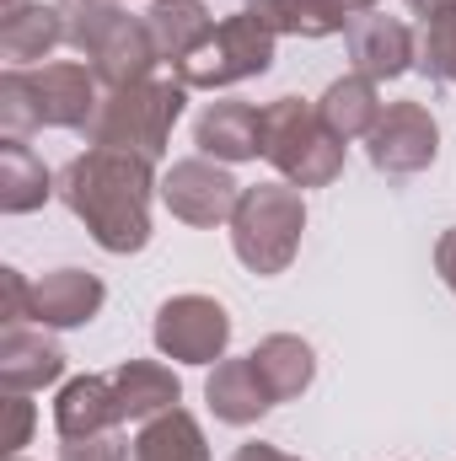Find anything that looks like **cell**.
<instances>
[{
  "instance_id": "obj_28",
  "label": "cell",
  "mask_w": 456,
  "mask_h": 461,
  "mask_svg": "<svg viewBox=\"0 0 456 461\" xmlns=\"http://www.w3.org/2000/svg\"><path fill=\"white\" fill-rule=\"evenodd\" d=\"M0 413H5V424H0V446H5V456H16V451L27 446V429H32V402H27V392H5Z\"/></svg>"
},
{
  "instance_id": "obj_29",
  "label": "cell",
  "mask_w": 456,
  "mask_h": 461,
  "mask_svg": "<svg viewBox=\"0 0 456 461\" xmlns=\"http://www.w3.org/2000/svg\"><path fill=\"white\" fill-rule=\"evenodd\" d=\"M27 301H32V285H27L16 268H0V322H5V328H22Z\"/></svg>"
},
{
  "instance_id": "obj_8",
  "label": "cell",
  "mask_w": 456,
  "mask_h": 461,
  "mask_svg": "<svg viewBox=\"0 0 456 461\" xmlns=\"http://www.w3.org/2000/svg\"><path fill=\"white\" fill-rule=\"evenodd\" d=\"M236 177L226 167H215L210 156H188V161H172V172L161 177V204L183 221V226H221L236 215Z\"/></svg>"
},
{
  "instance_id": "obj_6",
  "label": "cell",
  "mask_w": 456,
  "mask_h": 461,
  "mask_svg": "<svg viewBox=\"0 0 456 461\" xmlns=\"http://www.w3.org/2000/svg\"><path fill=\"white\" fill-rule=\"evenodd\" d=\"M269 65H274V32L252 11H242V16H226L215 27V38L194 59L178 65V81L188 92H221V86H236L247 76H263Z\"/></svg>"
},
{
  "instance_id": "obj_1",
  "label": "cell",
  "mask_w": 456,
  "mask_h": 461,
  "mask_svg": "<svg viewBox=\"0 0 456 461\" xmlns=\"http://www.w3.org/2000/svg\"><path fill=\"white\" fill-rule=\"evenodd\" d=\"M150 161L134 150L92 145L59 172V199L70 204L76 221H87L92 241L103 252H140L150 241Z\"/></svg>"
},
{
  "instance_id": "obj_30",
  "label": "cell",
  "mask_w": 456,
  "mask_h": 461,
  "mask_svg": "<svg viewBox=\"0 0 456 461\" xmlns=\"http://www.w3.org/2000/svg\"><path fill=\"white\" fill-rule=\"evenodd\" d=\"M435 268H441V279L451 285V295H456V226L435 241Z\"/></svg>"
},
{
  "instance_id": "obj_20",
  "label": "cell",
  "mask_w": 456,
  "mask_h": 461,
  "mask_svg": "<svg viewBox=\"0 0 456 461\" xmlns=\"http://www.w3.org/2000/svg\"><path fill=\"white\" fill-rule=\"evenodd\" d=\"M381 103H376V81L370 76H343L333 81L328 92H323V103H317V118L328 123V134L333 140H370V129L381 123Z\"/></svg>"
},
{
  "instance_id": "obj_27",
  "label": "cell",
  "mask_w": 456,
  "mask_h": 461,
  "mask_svg": "<svg viewBox=\"0 0 456 461\" xmlns=\"http://www.w3.org/2000/svg\"><path fill=\"white\" fill-rule=\"evenodd\" d=\"M59 461H129V446H123L118 429H103V435H87V440H65Z\"/></svg>"
},
{
  "instance_id": "obj_13",
  "label": "cell",
  "mask_w": 456,
  "mask_h": 461,
  "mask_svg": "<svg viewBox=\"0 0 456 461\" xmlns=\"http://www.w3.org/2000/svg\"><path fill=\"white\" fill-rule=\"evenodd\" d=\"M194 145L215 161H252L263 156V108L252 103H210L194 123Z\"/></svg>"
},
{
  "instance_id": "obj_23",
  "label": "cell",
  "mask_w": 456,
  "mask_h": 461,
  "mask_svg": "<svg viewBox=\"0 0 456 461\" xmlns=\"http://www.w3.org/2000/svg\"><path fill=\"white\" fill-rule=\"evenodd\" d=\"M49 199V167L32 156L27 140H11L0 145V210L5 215H27Z\"/></svg>"
},
{
  "instance_id": "obj_7",
  "label": "cell",
  "mask_w": 456,
  "mask_h": 461,
  "mask_svg": "<svg viewBox=\"0 0 456 461\" xmlns=\"http://www.w3.org/2000/svg\"><path fill=\"white\" fill-rule=\"evenodd\" d=\"M231 344V317L210 295H178L156 312V348L183 365H215Z\"/></svg>"
},
{
  "instance_id": "obj_9",
  "label": "cell",
  "mask_w": 456,
  "mask_h": 461,
  "mask_svg": "<svg viewBox=\"0 0 456 461\" xmlns=\"http://www.w3.org/2000/svg\"><path fill=\"white\" fill-rule=\"evenodd\" d=\"M441 150V129L424 103H392L381 123L370 129V167L376 172H392V177H408V172H424Z\"/></svg>"
},
{
  "instance_id": "obj_15",
  "label": "cell",
  "mask_w": 456,
  "mask_h": 461,
  "mask_svg": "<svg viewBox=\"0 0 456 461\" xmlns=\"http://www.w3.org/2000/svg\"><path fill=\"white\" fill-rule=\"evenodd\" d=\"M145 27H150V38H156V54L172 59V65H183V59H194V54L215 38L221 22H215L199 0H156V5L145 11Z\"/></svg>"
},
{
  "instance_id": "obj_32",
  "label": "cell",
  "mask_w": 456,
  "mask_h": 461,
  "mask_svg": "<svg viewBox=\"0 0 456 461\" xmlns=\"http://www.w3.org/2000/svg\"><path fill=\"white\" fill-rule=\"evenodd\" d=\"M408 5H414V16H424V22H430V16H441V11H451L456 0H408Z\"/></svg>"
},
{
  "instance_id": "obj_16",
  "label": "cell",
  "mask_w": 456,
  "mask_h": 461,
  "mask_svg": "<svg viewBox=\"0 0 456 461\" xmlns=\"http://www.w3.org/2000/svg\"><path fill=\"white\" fill-rule=\"evenodd\" d=\"M205 397H210L215 419H221V424H236V429H242V424H258V419L274 408V397H269V386H263L252 354H247V359H221L215 375H210V386H205Z\"/></svg>"
},
{
  "instance_id": "obj_3",
  "label": "cell",
  "mask_w": 456,
  "mask_h": 461,
  "mask_svg": "<svg viewBox=\"0 0 456 461\" xmlns=\"http://www.w3.org/2000/svg\"><path fill=\"white\" fill-rule=\"evenodd\" d=\"M183 103H188L183 81H134V86H118L108 103H97V113L87 123V140L156 161L167 150V134H172V123L183 113Z\"/></svg>"
},
{
  "instance_id": "obj_5",
  "label": "cell",
  "mask_w": 456,
  "mask_h": 461,
  "mask_svg": "<svg viewBox=\"0 0 456 461\" xmlns=\"http://www.w3.org/2000/svg\"><path fill=\"white\" fill-rule=\"evenodd\" d=\"M263 156L296 188H328L343 172V140H333L317 108L301 97H274L263 108Z\"/></svg>"
},
{
  "instance_id": "obj_14",
  "label": "cell",
  "mask_w": 456,
  "mask_h": 461,
  "mask_svg": "<svg viewBox=\"0 0 456 461\" xmlns=\"http://www.w3.org/2000/svg\"><path fill=\"white\" fill-rule=\"evenodd\" d=\"M118 402H114V375H76L59 402H54V429L59 440H87V435H103L118 429Z\"/></svg>"
},
{
  "instance_id": "obj_11",
  "label": "cell",
  "mask_w": 456,
  "mask_h": 461,
  "mask_svg": "<svg viewBox=\"0 0 456 461\" xmlns=\"http://www.w3.org/2000/svg\"><path fill=\"white\" fill-rule=\"evenodd\" d=\"M108 290L97 274H81V268H54L32 285V301H27V317L38 328H81L103 312Z\"/></svg>"
},
{
  "instance_id": "obj_21",
  "label": "cell",
  "mask_w": 456,
  "mask_h": 461,
  "mask_svg": "<svg viewBox=\"0 0 456 461\" xmlns=\"http://www.w3.org/2000/svg\"><path fill=\"white\" fill-rule=\"evenodd\" d=\"M252 365H258V375H263V386H269L274 402L301 397V392L312 386V375H317L312 344L296 339V333H274V339H263V344L252 348Z\"/></svg>"
},
{
  "instance_id": "obj_25",
  "label": "cell",
  "mask_w": 456,
  "mask_h": 461,
  "mask_svg": "<svg viewBox=\"0 0 456 461\" xmlns=\"http://www.w3.org/2000/svg\"><path fill=\"white\" fill-rule=\"evenodd\" d=\"M247 11L279 38V32H296V38H328V27H323V16H317V5L312 0H247Z\"/></svg>"
},
{
  "instance_id": "obj_17",
  "label": "cell",
  "mask_w": 456,
  "mask_h": 461,
  "mask_svg": "<svg viewBox=\"0 0 456 461\" xmlns=\"http://www.w3.org/2000/svg\"><path fill=\"white\" fill-rule=\"evenodd\" d=\"M59 375H65L59 344H49L43 333H27V328H5V339H0V386L5 392H38Z\"/></svg>"
},
{
  "instance_id": "obj_24",
  "label": "cell",
  "mask_w": 456,
  "mask_h": 461,
  "mask_svg": "<svg viewBox=\"0 0 456 461\" xmlns=\"http://www.w3.org/2000/svg\"><path fill=\"white\" fill-rule=\"evenodd\" d=\"M59 22H65L70 49L97 54L108 43V32L123 22V11H118V0H59Z\"/></svg>"
},
{
  "instance_id": "obj_4",
  "label": "cell",
  "mask_w": 456,
  "mask_h": 461,
  "mask_svg": "<svg viewBox=\"0 0 456 461\" xmlns=\"http://www.w3.org/2000/svg\"><path fill=\"white\" fill-rule=\"evenodd\" d=\"M301 230H306L301 188H285V183L242 188L231 215V247L252 274H285L301 247Z\"/></svg>"
},
{
  "instance_id": "obj_33",
  "label": "cell",
  "mask_w": 456,
  "mask_h": 461,
  "mask_svg": "<svg viewBox=\"0 0 456 461\" xmlns=\"http://www.w3.org/2000/svg\"><path fill=\"white\" fill-rule=\"evenodd\" d=\"M11 461H22V456H11Z\"/></svg>"
},
{
  "instance_id": "obj_31",
  "label": "cell",
  "mask_w": 456,
  "mask_h": 461,
  "mask_svg": "<svg viewBox=\"0 0 456 461\" xmlns=\"http://www.w3.org/2000/svg\"><path fill=\"white\" fill-rule=\"evenodd\" d=\"M231 461H301V456H285L279 446H258V440H252V446H242Z\"/></svg>"
},
{
  "instance_id": "obj_12",
  "label": "cell",
  "mask_w": 456,
  "mask_h": 461,
  "mask_svg": "<svg viewBox=\"0 0 456 461\" xmlns=\"http://www.w3.org/2000/svg\"><path fill=\"white\" fill-rule=\"evenodd\" d=\"M114 402H118V419L129 424H150L156 413L178 408L183 402V381L172 375V365L161 359H123L114 370Z\"/></svg>"
},
{
  "instance_id": "obj_22",
  "label": "cell",
  "mask_w": 456,
  "mask_h": 461,
  "mask_svg": "<svg viewBox=\"0 0 456 461\" xmlns=\"http://www.w3.org/2000/svg\"><path fill=\"white\" fill-rule=\"evenodd\" d=\"M129 461H210V446H205V429H199L194 413L167 408V413H156V419L140 429Z\"/></svg>"
},
{
  "instance_id": "obj_26",
  "label": "cell",
  "mask_w": 456,
  "mask_h": 461,
  "mask_svg": "<svg viewBox=\"0 0 456 461\" xmlns=\"http://www.w3.org/2000/svg\"><path fill=\"white\" fill-rule=\"evenodd\" d=\"M419 70L435 76V81H456V5L424 22V38H419Z\"/></svg>"
},
{
  "instance_id": "obj_18",
  "label": "cell",
  "mask_w": 456,
  "mask_h": 461,
  "mask_svg": "<svg viewBox=\"0 0 456 461\" xmlns=\"http://www.w3.org/2000/svg\"><path fill=\"white\" fill-rule=\"evenodd\" d=\"M156 59H161V54H156V38H150L145 16H123L114 32H108V43L92 54V76H97V81H108V86L118 92V86L145 81Z\"/></svg>"
},
{
  "instance_id": "obj_2",
  "label": "cell",
  "mask_w": 456,
  "mask_h": 461,
  "mask_svg": "<svg viewBox=\"0 0 456 461\" xmlns=\"http://www.w3.org/2000/svg\"><path fill=\"white\" fill-rule=\"evenodd\" d=\"M97 113V76L87 65H38L0 76V123L11 140L32 129H87Z\"/></svg>"
},
{
  "instance_id": "obj_19",
  "label": "cell",
  "mask_w": 456,
  "mask_h": 461,
  "mask_svg": "<svg viewBox=\"0 0 456 461\" xmlns=\"http://www.w3.org/2000/svg\"><path fill=\"white\" fill-rule=\"evenodd\" d=\"M0 54L11 70H27L38 59H49V49L65 38V22H59V5H16V11H0Z\"/></svg>"
},
{
  "instance_id": "obj_10",
  "label": "cell",
  "mask_w": 456,
  "mask_h": 461,
  "mask_svg": "<svg viewBox=\"0 0 456 461\" xmlns=\"http://www.w3.org/2000/svg\"><path fill=\"white\" fill-rule=\"evenodd\" d=\"M349 59H354V76L392 81V76H403L419 59V43H414V32L397 16L365 11L360 22H349Z\"/></svg>"
}]
</instances>
